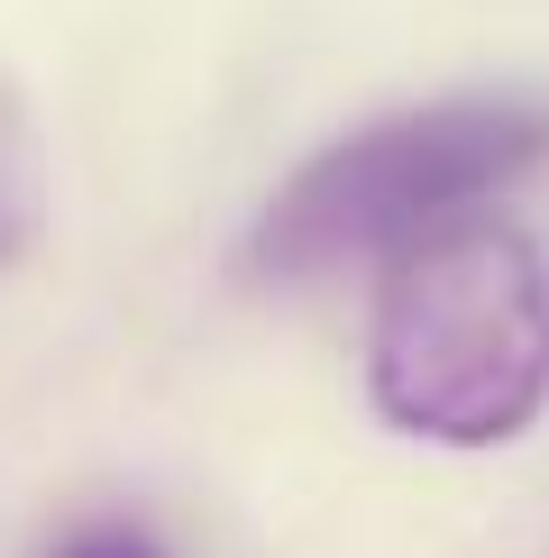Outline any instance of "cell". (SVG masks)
Returning <instances> with one entry per match:
<instances>
[{
	"label": "cell",
	"instance_id": "7a4b0ae2",
	"mask_svg": "<svg viewBox=\"0 0 549 558\" xmlns=\"http://www.w3.org/2000/svg\"><path fill=\"white\" fill-rule=\"evenodd\" d=\"M532 174H549V92L532 83H476L385 110V120L312 147L257 202L239 239V275L247 284H320L339 266H385L422 229L495 211Z\"/></svg>",
	"mask_w": 549,
	"mask_h": 558
},
{
	"label": "cell",
	"instance_id": "3957f363",
	"mask_svg": "<svg viewBox=\"0 0 549 558\" xmlns=\"http://www.w3.org/2000/svg\"><path fill=\"white\" fill-rule=\"evenodd\" d=\"M46 558H166V541H156L147 522H120V513H101V522H74Z\"/></svg>",
	"mask_w": 549,
	"mask_h": 558
},
{
	"label": "cell",
	"instance_id": "6da1fadb",
	"mask_svg": "<svg viewBox=\"0 0 549 558\" xmlns=\"http://www.w3.org/2000/svg\"><path fill=\"white\" fill-rule=\"evenodd\" d=\"M357 385L394 439L495 458L549 422V247L513 211L422 229L376 266Z\"/></svg>",
	"mask_w": 549,
	"mask_h": 558
}]
</instances>
